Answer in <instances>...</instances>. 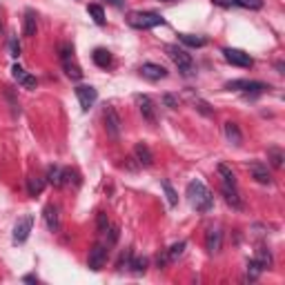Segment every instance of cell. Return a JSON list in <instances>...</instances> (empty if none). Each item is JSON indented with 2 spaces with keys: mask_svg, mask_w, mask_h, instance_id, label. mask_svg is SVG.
<instances>
[{
  "mask_svg": "<svg viewBox=\"0 0 285 285\" xmlns=\"http://www.w3.org/2000/svg\"><path fill=\"white\" fill-rule=\"evenodd\" d=\"M9 51H11V56H13V58L20 56V43H18L16 36H11V38H9Z\"/></svg>",
  "mask_w": 285,
  "mask_h": 285,
  "instance_id": "cell-35",
  "label": "cell"
},
{
  "mask_svg": "<svg viewBox=\"0 0 285 285\" xmlns=\"http://www.w3.org/2000/svg\"><path fill=\"white\" fill-rule=\"evenodd\" d=\"M18 83H20L25 89H36V78L31 74H25L20 80H18Z\"/></svg>",
  "mask_w": 285,
  "mask_h": 285,
  "instance_id": "cell-36",
  "label": "cell"
},
{
  "mask_svg": "<svg viewBox=\"0 0 285 285\" xmlns=\"http://www.w3.org/2000/svg\"><path fill=\"white\" fill-rule=\"evenodd\" d=\"M92 58H94V62H96V65H98V67H102V69H107V67H109V65H111V53H109V51H107V49H102V47L94 49Z\"/></svg>",
  "mask_w": 285,
  "mask_h": 285,
  "instance_id": "cell-20",
  "label": "cell"
},
{
  "mask_svg": "<svg viewBox=\"0 0 285 285\" xmlns=\"http://www.w3.org/2000/svg\"><path fill=\"white\" fill-rule=\"evenodd\" d=\"M36 13L34 11H27L25 13V20H22V36L25 38H31V36H36Z\"/></svg>",
  "mask_w": 285,
  "mask_h": 285,
  "instance_id": "cell-18",
  "label": "cell"
},
{
  "mask_svg": "<svg viewBox=\"0 0 285 285\" xmlns=\"http://www.w3.org/2000/svg\"><path fill=\"white\" fill-rule=\"evenodd\" d=\"M62 69H65L67 78H71V80H80V78H83V69H80V67L76 65V62L71 60V58L62 60Z\"/></svg>",
  "mask_w": 285,
  "mask_h": 285,
  "instance_id": "cell-21",
  "label": "cell"
},
{
  "mask_svg": "<svg viewBox=\"0 0 285 285\" xmlns=\"http://www.w3.org/2000/svg\"><path fill=\"white\" fill-rule=\"evenodd\" d=\"M47 183L53 187H62L65 185V169L58 167V165H51L47 169Z\"/></svg>",
  "mask_w": 285,
  "mask_h": 285,
  "instance_id": "cell-16",
  "label": "cell"
},
{
  "mask_svg": "<svg viewBox=\"0 0 285 285\" xmlns=\"http://www.w3.org/2000/svg\"><path fill=\"white\" fill-rule=\"evenodd\" d=\"M87 11H89V16L94 18V22H96V25H105V11H102L100 4H89Z\"/></svg>",
  "mask_w": 285,
  "mask_h": 285,
  "instance_id": "cell-27",
  "label": "cell"
},
{
  "mask_svg": "<svg viewBox=\"0 0 285 285\" xmlns=\"http://www.w3.org/2000/svg\"><path fill=\"white\" fill-rule=\"evenodd\" d=\"M256 261L261 263V267H263V270H267V267H272V252L265 247V245L256 249Z\"/></svg>",
  "mask_w": 285,
  "mask_h": 285,
  "instance_id": "cell-25",
  "label": "cell"
},
{
  "mask_svg": "<svg viewBox=\"0 0 285 285\" xmlns=\"http://www.w3.org/2000/svg\"><path fill=\"white\" fill-rule=\"evenodd\" d=\"M43 216H45V223H47V230L49 232H58V230H60V214H58L56 205H47Z\"/></svg>",
  "mask_w": 285,
  "mask_h": 285,
  "instance_id": "cell-14",
  "label": "cell"
},
{
  "mask_svg": "<svg viewBox=\"0 0 285 285\" xmlns=\"http://www.w3.org/2000/svg\"><path fill=\"white\" fill-rule=\"evenodd\" d=\"M107 247H111V245H116V240H118V236H120V230H118V225H109L107 227Z\"/></svg>",
  "mask_w": 285,
  "mask_h": 285,
  "instance_id": "cell-30",
  "label": "cell"
},
{
  "mask_svg": "<svg viewBox=\"0 0 285 285\" xmlns=\"http://www.w3.org/2000/svg\"><path fill=\"white\" fill-rule=\"evenodd\" d=\"M58 51H60V60H67V58H71V53H74V47H71L69 43H62L60 47H58Z\"/></svg>",
  "mask_w": 285,
  "mask_h": 285,
  "instance_id": "cell-34",
  "label": "cell"
},
{
  "mask_svg": "<svg viewBox=\"0 0 285 285\" xmlns=\"http://www.w3.org/2000/svg\"><path fill=\"white\" fill-rule=\"evenodd\" d=\"M136 102H138V109H141L142 118L147 120V123L156 125V107L154 102H151L149 96H136Z\"/></svg>",
  "mask_w": 285,
  "mask_h": 285,
  "instance_id": "cell-10",
  "label": "cell"
},
{
  "mask_svg": "<svg viewBox=\"0 0 285 285\" xmlns=\"http://www.w3.org/2000/svg\"><path fill=\"white\" fill-rule=\"evenodd\" d=\"M178 40L187 47H203L205 45V38L203 36H191V34H178Z\"/></svg>",
  "mask_w": 285,
  "mask_h": 285,
  "instance_id": "cell-24",
  "label": "cell"
},
{
  "mask_svg": "<svg viewBox=\"0 0 285 285\" xmlns=\"http://www.w3.org/2000/svg\"><path fill=\"white\" fill-rule=\"evenodd\" d=\"M160 185H163V191H165V196H167V203L172 205V207H176V205H178V194H176V190L172 187V183L163 181Z\"/></svg>",
  "mask_w": 285,
  "mask_h": 285,
  "instance_id": "cell-26",
  "label": "cell"
},
{
  "mask_svg": "<svg viewBox=\"0 0 285 285\" xmlns=\"http://www.w3.org/2000/svg\"><path fill=\"white\" fill-rule=\"evenodd\" d=\"M129 267H132L134 274H145V270H147V258H134V261L129 263Z\"/></svg>",
  "mask_w": 285,
  "mask_h": 285,
  "instance_id": "cell-32",
  "label": "cell"
},
{
  "mask_svg": "<svg viewBox=\"0 0 285 285\" xmlns=\"http://www.w3.org/2000/svg\"><path fill=\"white\" fill-rule=\"evenodd\" d=\"M165 51H167V56L172 58V62L178 67V71H181L183 76L194 74V60H191V56L183 47H178V45H167Z\"/></svg>",
  "mask_w": 285,
  "mask_h": 285,
  "instance_id": "cell-3",
  "label": "cell"
},
{
  "mask_svg": "<svg viewBox=\"0 0 285 285\" xmlns=\"http://www.w3.org/2000/svg\"><path fill=\"white\" fill-rule=\"evenodd\" d=\"M223 129H225V138L234 147L243 145V134H240V129H238V125H236V123H232V120H230V123H225V127H223Z\"/></svg>",
  "mask_w": 285,
  "mask_h": 285,
  "instance_id": "cell-15",
  "label": "cell"
},
{
  "mask_svg": "<svg viewBox=\"0 0 285 285\" xmlns=\"http://www.w3.org/2000/svg\"><path fill=\"white\" fill-rule=\"evenodd\" d=\"M221 245H223V232L212 227L207 232V236H205V247H207L209 254H218L221 252Z\"/></svg>",
  "mask_w": 285,
  "mask_h": 285,
  "instance_id": "cell-13",
  "label": "cell"
},
{
  "mask_svg": "<svg viewBox=\"0 0 285 285\" xmlns=\"http://www.w3.org/2000/svg\"><path fill=\"white\" fill-rule=\"evenodd\" d=\"M102 120H105V132L109 138H118L120 136V116L116 111V107L105 105L102 109Z\"/></svg>",
  "mask_w": 285,
  "mask_h": 285,
  "instance_id": "cell-4",
  "label": "cell"
},
{
  "mask_svg": "<svg viewBox=\"0 0 285 285\" xmlns=\"http://www.w3.org/2000/svg\"><path fill=\"white\" fill-rule=\"evenodd\" d=\"M238 7H245V9H261L263 7V0H236Z\"/></svg>",
  "mask_w": 285,
  "mask_h": 285,
  "instance_id": "cell-33",
  "label": "cell"
},
{
  "mask_svg": "<svg viewBox=\"0 0 285 285\" xmlns=\"http://www.w3.org/2000/svg\"><path fill=\"white\" fill-rule=\"evenodd\" d=\"M76 98H78L83 111H89L94 107V102H96L98 92L92 87V85H78V87H76Z\"/></svg>",
  "mask_w": 285,
  "mask_h": 285,
  "instance_id": "cell-6",
  "label": "cell"
},
{
  "mask_svg": "<svg viewBox=\"0 0 285 285\" xmlns=\"http://www.w3.org/2000/svg\"><path fill=\"white\" fill-rule=\"evenodd\" d=\"M43 190H45V178H40V176H29V178H27V191H29V196L43 194Z\"/></svg>",
  "mask_w": 285,
  "mask_h": 285,
  "instance_id": "cell-22",
  "label": "cell"
},
{
  "mask_svg": "<svg viewBox=\"0 0 285 285\" xmlns=\"http://www.w3.org/2000/svg\"><path fill=\"white\" fill-rule=\"evenodd\" d=\"M11 74H13V78H16V80H20V78H22V76H25V74H27V71H25V69H22V67H20V65H18V62H16V65H13V67H11Z\"/></svg>",
  "mask_w": 285,
  "mask_h": 285,
  "instance_id": "cell-40",
  "label": "cell"
},
{
  "mask_svg": "<svg viewBox=\"0 0 285 285\" xmlns=\"http://www.w3.org/2000/svg\"><path fill=\"white\" fill-rule=\"evenodd\" d=\"M0 29H2V22H0Z\"/></svg>",
  "mask_w": 285,
  "mask_h": 285,
  "instance_id": "cell-44",
  "label": "cell"
},
{
  "mask_svg": "<svg viewBox=\"0 0 285 285\" xmlns=\"http://www.w3.org/2000/svg\"><path fill=\"white\" fill-rule=\"evenodd\" d=\"M163 2H174V0H163Z\"/></svg>",
  "mask_w": 285,
  "mask_h": 285,
  "instance_id": "cell-43",
  "label": "cell"
},
{
  "mask_svg": "<svg viewBox=\"0 0 285 285\" xmlns=\"http://www.w3.org/2000/svg\"><path fill=\"white\" fill-rule=\"evenodd\" d=\"M267 160H270V165L274 169H281L283 167V160H285V154L281 147H270L267 149Z\"/></svg>",
  "mask_w": 285,
  "mask_h": 285,
  "instance_id": "cell-19",
  "label": "cell"
},
{
  "mask_svg": "<svg viewBox=\"0 0 285 285\" xmlns=\"http://www.w3.org/2000/svg\"><path fill=\"white\" fill-rule=\"evenodd\" d=\"M249 174H252V178L256 183H261V185H270L272 183V176L270 172H267V165L265 163H249Z\"/></svg>",
  "mask_w": 285,
  "mask_h": 285,
  "instance_id": "cell-12",
  "label": "cell"
},
{
  "mask_svg": "<svg viewBox=\"0 0 285 285\" xmlns=\"http://www.w3.org/2000/svg\"><path fill=\"white\" fill-rule=\"evenodd\" d=\"M134 160H136L141 167H149V165L154 163V154H151V149L145 142H136V147H134Z\"/></svg>",
  "mask_w": 285,
  "mask_h": 285,
  "instance_id": "cell-11",
  "label": "cell"
},
{
  "mask_svg": "<svg viewBox=\"0 0 285 285\" xmlns=\"http://www.w3.org/2000/svg\"><path fill=\"white\" fill-rule=\"evenodd\" d=\"M216 7H223V9H232L236 7V0H212Z\"/></svg>",
  "mask_w": 285,
  "mask_h": 285,
  "instance_id": "cell-38",
  "label": "cell"
},
{
  "mask_svg": "<svg viewBox=\"0 0 285 285\" xmlns=\"http://www.w3.org/2000/svg\"><path fill=\"white\" fill-rule=\"evenodd\" d=\"M22 281H25V283H38V279H36V276H25Z\"/></svg>",
  "mask_w": 285,
  "mask_h": 285,
  "instance_id": "cell-41",
  "label": "cell"
},
{
  "mask_svg": "<svg viewBox=\"0 0 285 285\" xmlns=\"http://www.w3.org/2000/svg\"><path fill=\"white\" fill-rule=\"evenodd\" d=\"M127 22L134 29H154L158 25H165V18L154 11H132L127 16Z\"/></svg>",
  "mask_w": 285,
  "mask_h": 285,
  "instance_id": "cell-2",
  "label": "cell"
},
{
  "mask_svg": "<svg viewBox=\"0 0 285 285\" xmlns=\"http://www.w3.org/2000/svg\"><path fill=\"white\" fill-rule=\"evenodd\" d=\"M196 109H198L200 114H205V116H212V109H209V105H207V102H203V100H196Z\"/></svg>",
  "mask_w": 285,
  "mask_h": 285,
  "instance_id": "cell-39",
  "label": "cell"
},
{
  "mask_svg": "<svg viewBox=\"0 0 285 285\" xmlns=\"http://www.w3.org/2000/svg\"><path fill=\"white\" fill-rule=\"evenodd\" d=\"M183 252H185V240H178V243H174L172 247L167 249V258L169 261H176L178 256H183Z\"/></svg>",
  "mask_w": 285,
  "mask_h": 285,
  "instance_id": "cell-28",
  "label": "cell"
},
{
  "mask_svg": "<svg viewBox=\"0 0 285 285\" xmlns=\"http://www.w3.org/2000/svg\"><path fill=\"white\" fill-rule=\"evenodd\" d=\"M141 76L151 80V83H156V80H163L165 76H167V69H165L163 65H156V62H145V65L141 67Z\"/></svg>",
  "mask_w": 285,
  "mask_h": 285,
  "instance_id": "cell-9",
  "label": "cell"
},
{
  "mask_svg": "<svg viewBox=\"0 0 285 285\" xmlns=\"http://www.w3.org/2000/svg\"><path fill=\"white\" fill-rule=\"evenodd\" d=\"M107 2L114 4V7H120V4H123V0H107Z\"/></svg>",
  "mask_w": 285,
  "mask_h": 285,
  "instance_id": "cell-42",
  "label": "cell"
},
{
  "mask_svg": "<svg viewBox=\"0 0 285 285\" xmlns=\"http://www.w3.org/2000/svg\"><path fill=\"white\" fill-rule=\"evenodd\" d=\"M218 176H221V181H223V185H230V187H236V176H234V172H232L227 165H218Z\"/></svg>",
  "mask_w": 285,
  "mask_h": 285,
  "instance_id": "cell-23",
  "label": "cell"
},
{
  "mask_svg": "<svg viewBox=\"0 0 285 285\" xmlns=\"http://www.w3.org/2000/svg\"><path fill=\"white\" fill-rule=\"evenodd\" d=\"M187 200L196 212H209L214 207V194L200 181H191L187 185Z\"/></svg>",
  "mask_w": 285,
  "mask_h": 285,
  "instance_id": "cell-1",
  "label": "cell"
},
{
  "mask_svg": "<svg viewBox=\"0 0 285 285\" xmlns=\"http://www.w3.org/2000/svg\"><path fill=\"white\" fill-rule=\"evenodd\" d=\"M163 102L169 107V109H176V107H178V98L172 96V94H165V96H163Z\"/></svg>",
  "mask_w": 285,
  "mask_h": 285,
  "instance_id": "cell-37",
  "label": "cell"
},
{
  "mask_svg": "<svg viewBox=\"0 0 285 285\" xmlns=\"http://www.w3.org/2000/svg\"><path fill=\"white\" fill-rule=\"evenodd\" d=\"M31 227H34V216L27 214V216H22L20 221L16 223V227H13V243H25L31 234Z\"/></svg>",
  "mask_w": 285,
  "mask_h": 285,
  "instance_id": "cell-8",
  "label": "cell"
},
{
  "mask_svg": "<svg viewBox=\"0 0 285 285\" xmlns=\"http://www.w3.org/2000/svg\"><path fill=\"white\" fill-rule=\"evenodd\" d=\"M221 191H223V198H225L227 205H232L234 209H243V203H240V198H238V191H236V187L223 185Z\"/></svg>",
  "mask_w": 285,
  "mask_h": 285,
  "instance_id": "cell-17",
  "label": "cell"
},
{
  "mask_svg": "<svg viewBox=\"0 0 285 285\" xmlns=\"http://www.w3.org/2000/svg\"><path fill=\"white\" fill-rule=\"evenodd\" d=\"M223 56H225V60L230 62V65H236V67H252L254 65L252 56H249V53H245L243 49L227 47V49H223Z\"/></svg>",
  "mask_w": 285,
  "mask_h": 285,
  "instance_id": "cell-7",
  "label": "cell"
},
{
  "mask_svg": "<svg viewBox=\"0 0 285 285\" xmlns=\"http://www.w3.org/2000/svg\"><path fill=\"white\" fill-rule=\"evenodd\" d=\"M261 272H263V267H261V263H258L256 258L247 263V276H249L252 281H254V279H258V276H261Z\"/></svg>",
  "mask_w": 285,
  "mask_h": 285,
  "instance_id": "cell-31",
  "label": "cell"
},
{
  "mask_svg": "<svg viewBox=\"0 0 285 285\" xmlns=\"http://www.w3.org/2000/svg\"><path fill=\"white\" fill-rule=\"evenodd\" d=\"M107 227H109V218H107V214L105 212H98V216H96V230H98V234H105Z\"/></svg>",
  "mask_w": 285,
  "mask_h": 285,
  "instance_id": "cell-29",
  "label": "cell"
},
{
  "mask_svg": "<svg viewBox=\"0 0 285 285\" xmlns=\"http://www.w3.org/2000/svg\"><path fill=\"white\" fill-rule=\"evenodd\" d=\"M107 245L105 243H96L92 249H89V258H87V265H89V270H94V272H98V270H102V265H105V261H107Z\"/></svg>",
  "mask_w": 285,
  "mask_h": 285,
  "instance_id": "cell-5",
  "label": "cell"
}]
</instances>
